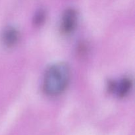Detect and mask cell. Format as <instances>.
Wrapping results in <instances>:
<instances>
[{"mask_svg":"<svg viewBox=\"0 0 135 135\" xmlns=\"http://www.w3.org/2000/svg\"><path fill=\"white\" fill-rule=\"evenodd\" d=\"M46 13L43 10H40L36 13L34 18V23L36 25H40L44 22Z\"/></svg>","mask_w":135,"mask_h":135,"instance_id":"5","label":"cell"},{"mask_svg":"<svg viewBox=\"0 0 135 135\" xmlns=\"http://www.w3.org/2000/svg\"><path fill=\"white\" fill-rule=\"evenodd\" d=\"M77 18V13L75 9H67L62 17V30L66 34L72 32L76 26Z\"/></svg>","mask_w":135,"mask_h":135,"instance_id":"2","label":"cell"},{"mask_svg":"<svg viewBox=\"0 0 135 135\" xmlns=\"http://www.w3.org/2000/svg\"><path fill=\"white\" fill-rule=\"evenodd\" d=\"M70 68L65 63H57L49 67L44 78L43 89L47 95L55 96L61 94L70 80Z\"/></svg>","mask_w":135,"mask_h":135,"instance_id":"1","label":"cell"},{"mask_svg":"<svg viewBox=\"0 0 135 135\" xmlns=\"http://www.w3.org/2000/svg\"><path fill=\"white\" fill-rule=\"evenodd\" d=\"M133 82L129 78H123L117 83L111 84L110 89L120 98L125 97L130 92Z\"/></svg>","mask_w":135,"mask_h":135,"instance_id":"3","label":"cell"},{"mask_svg":"<svg viewBox=\"0 0 135 135\" xmlns=\"http://www.w3.org/2000/svg\"><path fill=\"white\" fill-rule=\"evenodd\" d=\"M19 34L15 28L9 26L3 30L2 34V42L3 44L7 47L15 46L18 42Z\"/></svg>","mask_w":135,"mask_h":135,"instance_id":"4","label":"cell"}]
</instances>
